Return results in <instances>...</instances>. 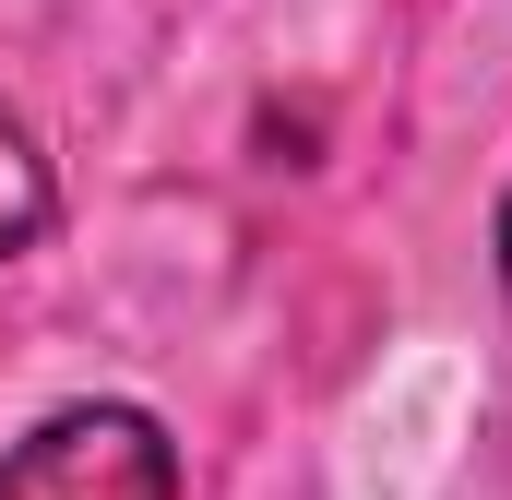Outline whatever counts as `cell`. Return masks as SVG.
Returning <instances> with one entry per match:
<instances>
[{
    "label": "cell",
    "mask_w": 512,
    "mask_h": 500,
    "mask_svg": "<svg viewBox=\"0 0 512 500\" xmlns=\"http://www.w3.org/2000/svg\"><path fill=\"white\" fill-rule=\"evenodd\" d=\"M0 500H179V441L143 405H60L0 453Z\"/></svg>",
    "instance_id": "obj_1"
},
{
    "label": "cell",
    "mask_w": 512,
    "mask_h": 500,
    "mask_svg": "<svg viewBox=\"0 0 512 500\" xmlns=\"http://www.w3.org/2000/svg\"><path fill=\"white\" fill-rule=\"evenodd\" d=\"M48 215H60V179H48L36 131L0 120V262H24V250L48 239Z\"/></svg>",
    "instance_id": "obj_2"
},
{
    "label": "cell",
    "mask_w": 512,
    "mask_h": 500,
    "mask_svg": "<svg viewBox=\"0 0 512 500\" xmlns=\"http://www.w3.org/2000/svg\"><path fill=\"white\" fill-rule=\"evenodd\" d=\"M501 274H512V191H501Z\"/></svg>",
    "instance_id": "obj_3"
}]
</instances>
